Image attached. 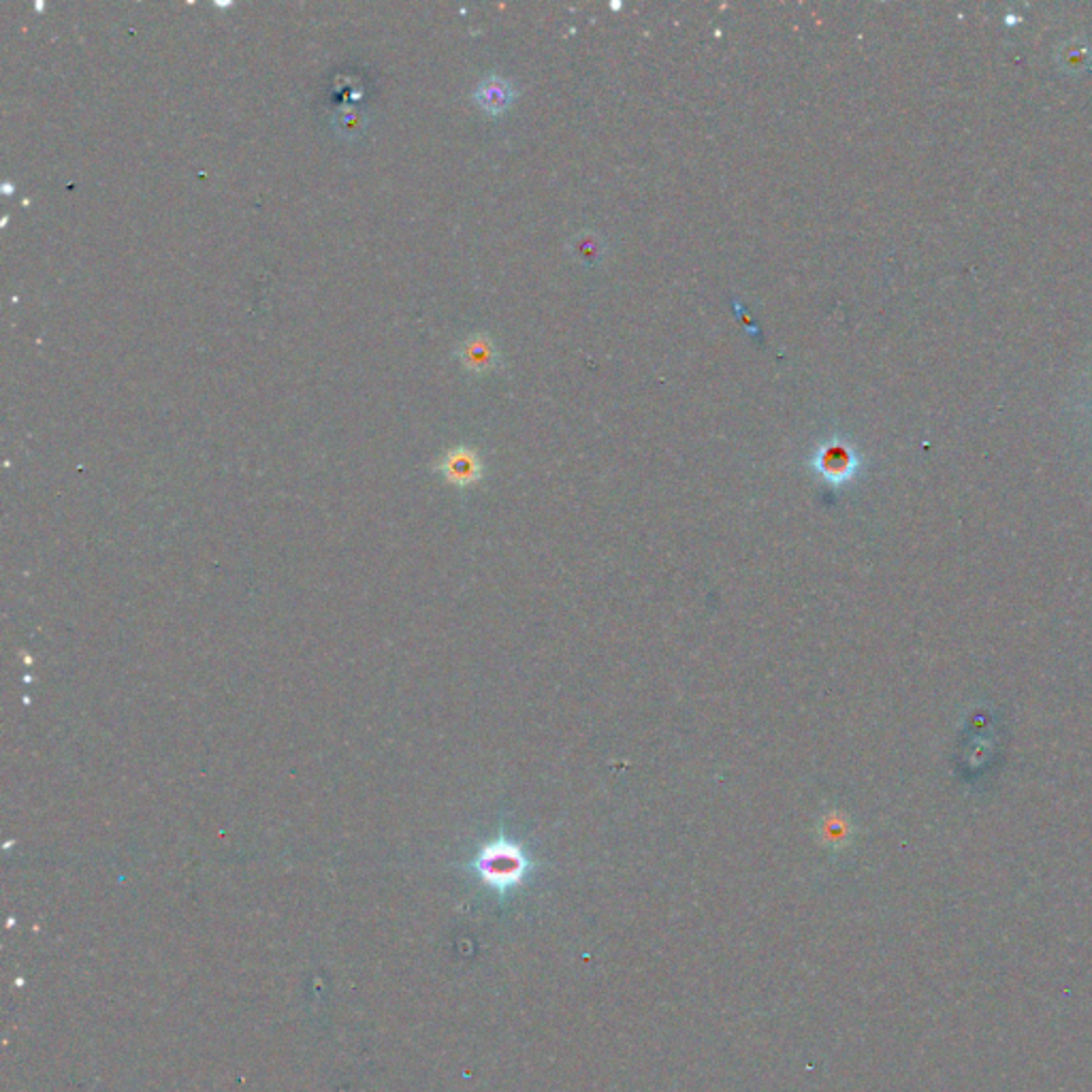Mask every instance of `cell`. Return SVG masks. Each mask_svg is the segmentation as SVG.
Masks as SVG:
<instances>
[{
    "mask_svg": "<svg viewBox=\"0 0 1092 1092\" xmlns=\"http://www.w3.org/2000/svg\"><path fill=\"white\" fill-rule=\"evenodd\" d=\"M457 355L465 370L472 371V374H486V371L495 370V365H498L500 361L495 344L491 341L489 335L485 333H476L472 338L465 340L463 344L459 346Z\"/></svg>",
    "mask_w": 1092,
    "mask_h": 1092,
    "instance_id": "5b68a950",
    "label": "cell"
},
{
    "mask_svg": "<svg viewBox=\"0 0 1092 1092\" xmlns=\"http://www.w3.org/2000/svg\"><path fill=\"white\" fill-rule=\"evenodd\" d=\"M333 126L340 137L356 139V137H361V133L365 131L367 118H365L363 110H359V107L344 105V107H338V111H335Z\"/></svg>",
    "mask_w": 1092,
    "mask_h": 1092,
    "instance_id": "52a82bcc",
    "label": "cell"
},
{
    "mask_svg": "<svg viewBox=\"0 0 1092 1092\" xmlns=\"http://www.w3.org/2000/svg\"><path fill=\"white\" fill-rule=\"evenodd\" d=\"M438 470L442 472V476L448 480V483L457 485V486H470V485L478 483L480 476H483V463H480V457L468 447H457V448L448 450V453L442 457V462L438 463Z\"/></svg>",
    "mask_w": 1092,
    "mask_h": 1092,
    "instance_id": "3957f363",
    "label": "cell"
},
{
    "mask_svg": "<svg viewBox=\"0 0 1092 1092\" xmlns=\"http://www.w3.org/2000/svg\"><path fill=\"white\" fill-rule=\"evenodd\" d=\"M811 465H813L815 474L821 476V480L838 486L850 483L858 474L860 459H858L856 450L843 439H828L815 450Z\"/></svg>",
    "mask_w": 1092,
    "mask_h": 1092,
    "instance_id": "7a4b0ae2",
    "label": "cell"
},
{
    "mask_svg": "<svg viewBox=\"0 0 1092 1092\" xmlns=\"http://www.w3.org/2000/svg\"><path fill=\"white\" fill-rule=\"evenodd\" d=\"M570 252L578 263L592 267L598 261H602L604 241H602V237L595 235V233L583 231L570 240Z\"/></svg>",
    "mask_w": 1092,
    "mask_h": 1092,
    "instance_id": "8992f818",
    "label": "cell"
},
{
    "mask_svg": "<svg viewBox=\"0 0 1092 1092\" xmlns=\"http://www.w3.org/2000/svg\"><path fill=\"white\" fill-rule=\"evenodd\" d=\"M516 90L508 80L500 75H489L474 90V101L489 116H501L515 103Z\"/></svg>",
    "mask_w": 1092,
    "mask_h": 1092,
    "instance_id": "277c9868",
    "label": "cell"
},
{
    "mask_svg": "<svg viewBox=\"0 0 1092 1092\" xmlns=\"http://www.w3.org/2000/svg\"><path fill=\"white\" fill-rule=\"evenodd\" d=\"M734 305H737V314H738V316H741V320H745V327H747V331H749V333H753V335H755V333H758V329H755V327H753V323H752V320H749V318H747V314H745V312H743V309H741V305H738V303H734Z\"/></svg>",
    "mask_w": 1092,
    "mask_h": 1092,
    "instance_id": "9c48e42d",
    "label": "cell"
},
{
    "mask_svg": "<svg viewBox=\"0 0 1092 1092\" xmlns=\"http://www.w3.org/2000/svg\"><path fill=\"white\" fill-rule=\"evenodd\" d=\"M3 188H4V193H7V195H11V193H13V186H11V184H9V182H7V184H4V186H3Z\"/></svg>",
    "mask_w": 1092,
    "mask_h": 1092,
    "instance_id": "30bf717a",
    "label": "cell"
},
{
    "mask_svg": "<svg viewBox=\"0 0 1092 1092\" xmlns=\"http://www.w3.org/2000/svg\"><path fill=\"white\" fill-rule=\"evenodd\" d=\"M472 868L486 886L506 894L525 882L527 874L531 873V858L519 843L500 836L480 847Z\"/></svg>",
    "mask_w": 1092,
    "mask_h": 1092,
    "instance_id": "6da1fadb",
    "label": "cell"
},
{
    "mask_svg": "<svg viewBox=\"0 0 1092 1092\" xmlns=\"http://www.w3.org/2000/svg\"><path fill=\"white\" fill-rule=\"evenodd\" d=\"M824 830H826L828 838H830V841H832V838H836V836H843V835H845V832H847V828H845V824H843V821H841V817H838V815H830V817H826V828H824Z\"/></svg>",
    "mask_w": 1092,
    "mask_h": 1092,
    "instance_id": "ba28073f",
    "label": "cell"
}]
</instances>
